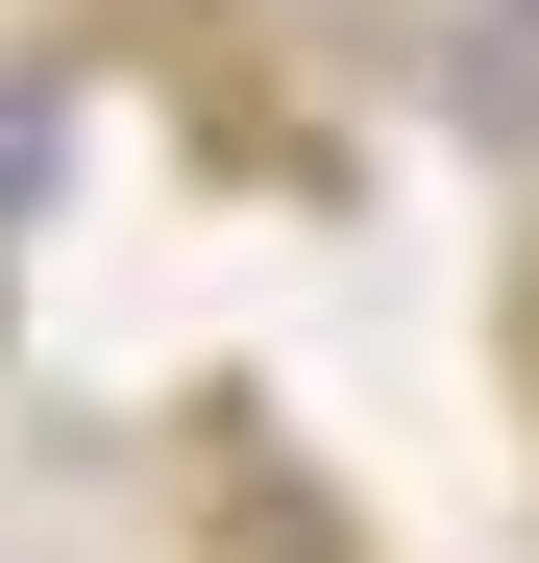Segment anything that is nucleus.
Returning a JSON list of instances; mask_svg holds the SVG:
<instances>
[{"label": "nucleus", "instance_id": "obj_2", "mask_svg": "<svg viewBox=\"0 0 539 563\" xmlns=\"http://www.w3.org/2000/svg\"><path fill=\"white\" fill-rule=\"evenodd\" d=\"M50 123H74V74H25V99H0V221L50 197Z\"/></svg>", "mask_w": 539, "mask_h": 563}, {"label": "nucleus", "instance_id": "obj_1", "mask_svg": "<svg viewBox=\"0 0 539 563\" xmlns=\"http://www.w3.org/2000/svg\"><path fill=\"white\" fill-rule=\"evenodd\" d=\"M172 490H197V563H369V515H343V490H319V465L270 441L245 393L197 417V465H172Z\"/></svg>", "mask_w": 539, "mask_h": 563}]
</instances>
